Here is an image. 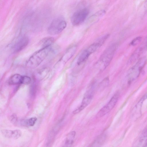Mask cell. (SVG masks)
Returning a JSON list of instances; mask_svg holds the SVG:
<instances>
[{"label": "cell", "mask_w": 147, "mask_h": 147, "mask_svg": "<svg viewBox=\"0 0 147 147\" xmlns=\"http://www.w3.org/2000/svg\"><path fill=\"white\" fill-rule=\"evenodd\" d=\"M52 45L42 48L33 54L29 59L26 63V66L29 68H35L39 65L54 49Z\"/></svg>", "instance_id": "1"}, {"label": "cell", "mask_w": 147, "mask_h": 147, "mask_svg": "<svg viewBox=\"0 0 147 147\" xmlns=\"http://www.w3.org/2000/svg\"><path fill=\"white\" fill-rule=\"evenodd\" d=\"M146 61V58L145 57L141 58L128 70L126 76L128 84L131 83L138 78Z\"/></svg>", "instance_id": "2"}, {"label": "cell", "mask_w": 147, "mask_h": 147, "mask_svg": "<svg viewBox=\"0 0 147 147\" xmlns=\"http://www.w3.org/2000/svg\"><path fill=\"white\" fill-rule=\"evenodd\" d=\"M66 21L61 18H57L54 19L49 25L47 31L51 35L58 34L62 32L66 27Z\"/></svg>", "instance_id": "3"}, {"label": "cell", "mask_w": 147, "mask_h": 147, "mask_svg": "<svg viewBox=\"0 0 147 147\" xmlns=\"http://www.w3.org/2000/svg\"><path fill=\"white\" fill-rule=\"evenodd\" d=\"M94 84L90 85L85 93L80 107L73 111L74 114L79 113L90 104L94 95Z\"/></svg>", "instance_id": "4"}, {"label": "cell", "mask_w": 147, "mask_h": 147, "mask_svg": "<svg viewBox=\"0 0 147 147\" xmlns=\"http://www.w3.org/2000/svg\"><path fill=\"white\" fill-rule=\"evenodd\" d=\"M89 13V10L86 8L75 12L72 15L71 19L72 25L77 26L81 24L85 20Z\"/></svg>", "instance_id": "5"}, {"label": "cell", "mask_w": 147, "mask_h": 147, "mask_svg": "<svg viewBox=\"0 0 147 147\" xmlns=\"http://www.w3.org/2000/svg\"><path fill=\"white\" fill-rule=\"evenodd\" d=\"M119 94L117 92L112 96L108 103L102 107L98 112L96 117H102L109 112L114 107L118 100Z\"/></svg>", "instance_id": "6"}, {"label": "cell", "mask_w": 147, "mask_h": 147, "mask_svg": "<svg viewBox=\"0 0 147 147\" xmlns=\"http://www.w3.org/2000/svg\"><path fill=\"white\" fill-rule=\"evenodd\" d=\"M117 47V44L112 45L106 50L102 55L101 60L103 63L104 68H106L111 62Z\"/></svg>", "instance_id": "7"}, {"label": "cell", "mask_w": 147, "mask_h": 147, "mask_svg": "<svg viewBox=\"0 0 147 147\" xmlns=\"http://www.w3.org/2000/svg\"><path fill=\"white\" fill-rule=\"evenodd\" d=\"M28 38L26 36H23L16 40L11 47V50L14 53H17L24 49L28 44Z\"/></svg>", "instance_id": "8"}, {"label": "cell", "mask_w": 147, "mask_h": 147, "mask_svg": "<svg viewBox=\"0 0 147 147\" xmlns=\"http://www.w3.org/2000/svg\"><path fill=\"white\" fill-rule=\"evenodd\" d=\"M2 135L5 137L10 139H17L21 136L22 133L19 130H10L4 129L1 131Z\"/></svg>", "instance_id": "9"}, {"label": "cell", "mask_w": 147, "mask_h": 147, "mask_svg": "<svg viewBox=\"0 0 147 147\" xmlns=\"http://www.w3.org/2000/svg\"><path fill=\"white\" fill-rule=\"evenodd\" d=\"M147 49L146 44L144 47H140L138 48L130 56L128 61V63L131 64L135 62L143 53L145 49Z\"/></svg>", "instance_id": "10"}, {"label": "cell", "mask_w": 147, "mask_h": 147, "mask_svg": "<svg viewBox=\"0 0 147 147\" xmlns=\"http://www.w3.org/2000/svg\"><path fill=\"white\" fill-rule=\"evenodd\" d=\"M23 76L16 74L11 76L8 80L10 85H16L22 84Z\"/></svg>", "instance_id": "11"}, {"label": "cell", "mask_w": 147, "mask_h": 147, "mask_svg": "<svg viewBox=\"0 0 147 147\" xmlns=\"http://www.w3.org/2000/svg\"><path fill=\"white\" fill-rule=\"evenodd\" d=\"M76 135L74 131H71L68 134L64 143L65 146H70L73 143Z\"/></svg>", "instance_id": "12"}, {"label": "cell", "mask_w": 147, "mask_h": 147, "mask_svg": "<svg viewBox=\"0 0 147 147\" xmlns=\"http://www.w3.org/2000/svg\"><path fill=\"white\" fill-rule=\"evenodd\" d=\"M92 53L87 48L79 56L78 61L77 64L80 65L86 61Z\"/></svg>", "instance_id": "13"}, {"label": "cell", "mask_w": 147, "mask_h": 147, "mask_svg": "<svg viewBox=\"0 0 147 147\" xmlns=\"http://www.w3.org/2000/svg\"><path fill=\"white\" fill-rule=\"evenodd\" d=\"M49 71V68L47 67H43L36 72L35 75V77L38 80L43 79L47 75Z\"/></svg>", "instance_id": "14"}, {"label": "cell", "mask_w": 147, "mask_h": 147, "mask_svg": "<svg viewBox=\"0 0 147 147\" xmlns=\"http://www.w3.org/2000/svg\"><path fill=\"white\" fill-rule=\"evenodd\" d=\"M54 39L53 37H49L43 38L40 42L42 48L49 47L53 45Z\"/></svg>", "instance_id": "15"}, {"label": "cell", "mask_w": 147, "mask_h": 147, "mask_svg": "<svg viewBox=\"0 0 147 147\" xmlns=\"http://www.w3.org/2000/svg\"><path fill=\"white\" fill-rule=\"evenodd\" d=\"M106 136L105 134H102L99 136L92 144V146L99 147L102 145L105 142Z\"/></svg>", "instance_id": "16"}, {"label": "cell", "mask_w": 147, "mask_h": 147, "mask_svg": "<svg viewBox=\"0 0 147 147\" xmlns=\"http://www.w3.org/2000/svg\"><path fill=\"white\" fill-rule=\"evenodd\" d=\"M105 13L106 11L105 10H100L91 16L89 20L91 21H96V20H99L100 18L105 15Z\"/></svg>", "instance_id": "17"}, {"label": "cell", "mask_w": 147, "mask_h": 147, "mask_svg": "<svg viewBox=\"0 0 147 147\" xmlns=\"http://www.w3.org/2000/svg\"><path fill=\"white\" fill-rule=\"evenodd\" d=\"M37 120V118L36 117H33L24 120L22 122V124L26 126H32L34 125Z\"/></svg>", "instance_id": "18"}, {"label": "cell", "mask_w": 147, "mask_h": 147, "mask_svg": "<svg viewBox=\"0 0 147 147\" xmlns=\"http://www.w3.org/2000/svg\"><path fill=\"white\" fill-rule=\"evenodd\" d=\"M109 80L108 78L105 79L100 83L98 87V89L100 90H102L105 88L109 84Z\"/></svg>", "instance_id": "19"}, {"label": "cell", "mask_w": 147, "mask_h": 147, "mask_svg": "<svg viewBox=\"0 0 147 147\" xmlns=\"http://www.w3.org/2000/svg\"><path fill=\"white\" fill-rule=\"evenodd\" d=\"M109 34H106L104 35L100 38H99L96 41V42L97 43L101 46L105 42L106 40L109 36Z\"/></svg>", "instance_id": "20"}, {"label": "cell", "mask_w": 147, "mask_h": 147, "mask_svg": "<svg viewBox=\"0 0 147 147\" xmlns=\"http://www.w3.org/2000/svg\"><path fill=\"white\" fill-rule=\"evenodd\" d=\"M142 40V37L138 36L134 38L130 42V45L133 46H135L139 44Z\"/></svg>", "instance_id": "21"}, {"label": "cell", "mask_w": 147, "mask_h": 147, "mask_svg": "<svg viewBox=\"0 0 147 147\" xmlns=\"http://www.w3.org/2000/svg\"><path fill=\"white\" fill-rule=\"evenodd\" d=\"M31 82V79L30 77L26 76H23L22 84H28L30 83Z\"/></svg>", "instance_id": "22"}, {"label": "cell", "mask_w": 147, "mask_h": 147, "mask_svg": "<svg viewBox=\"0 0 147 147\" xmlns=\"http://www.w3.org/2000/svg\"><path fill=\"white\" fill-rule=\"evenodd\" d=\"M146 146H147V144H146Z\"/></svg>", "instance_id": "23"}]
</instances>
